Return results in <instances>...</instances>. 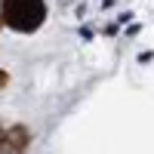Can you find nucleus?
<instances>
[{"label": "nucleus", "mask_w": 154, "mask_h": 154, "mask_svg": "<svg viewBox=\"0 0 154 154\" xmlns=\"http://www.w3.org/2000/svg\"><path fill=\"white\" fill-rule=\"evenodd\" d=\"M3 83H6V74H3V71H0V86H3Z\"/></svg>", "instance_id": "nucleus-3"}, {"label": "nucleus", "mask_w": 154, "mask_h": 154, "mask_svg": "<svg viewBox=\"0 0 154 154\" xmlns=\"http://www.w3.org/2000/svg\"><path fill=\"white\" fill-rule=\"evenodd\" d=\"M31 136L25 126H9V130L0 136V154H22L25 148H28Z\"/></svg>", "instance_id": "nucleus-2"}, {"label": "nucleus", "mask_w": 154, "mask_h": 154, "mask_svg": "<svg viewBox=\"0 0 154 154\" xmlns=\"http://www.w3.org/2000/svg\"><path fill=\"white\" fill-rule=\"evenodd\" d=\"M0 19L9 28H16L22 34H31L43 25L46 3L43 0H0Z\"/></svg>", "instance_id": "nucleus-1"}]
</instances>
